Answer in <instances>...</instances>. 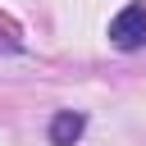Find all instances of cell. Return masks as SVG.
<instances>
[{
  "label": "cell",
  "mask_w": 146,
  "mask_h": 146,
  "mask_svg": "<svg viewBox=\"0 0 146 146\" xmlns=\"http://www.w3.org/2000/svg\"><path fill=\"white\" fill-rule=\"evenodd\" d=\"M110 46L114 50H141L146 46V5H123L110 18Z\"/></svg>",
  "instance_id": "obj_1"
},
{
  "label": "cell",
  "mask_w": 146,
  "mask_h": 146,
  "mask_svg": "<svg viewBox=\"0 0 146 146\" xmlns=\"http://www.w3.org/2000/svg\"><path fill=\"white\" fill-rule=\"evenodd\" d=\"M46 132H50V146H78L87 132V114L82 110H55Z\"/></svg>",
  "instance_id": "obj_2"
},
{
  "label": "cell",
  "mask_w": 146,
  "mask_h": 146,
  "mask_svg": "<svg viewBox=\"0 0 146 146\" xmlns=\"http://www.w3.org/2000/svg\"><path fill=\"white\" fill-rule=\"evenodd\" d=\"M18 50H23V46H18L9 32H0V55H18Z\"/></svg>",
  "instance_id": "obj_3"
}]
</instances>
